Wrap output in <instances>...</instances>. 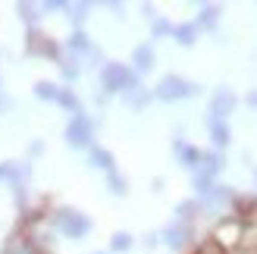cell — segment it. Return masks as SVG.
Masks as SVG:
<instances>
[{
  "instance_id": "obj_1",
  "label": "cell",
  "mask_w": 257,
  "mask_h": 254,
  "mask_svg": "<svg viewBox=\"0 0 257 254\" xmlns=\"http://www.w3.org/2000/svg\"><path fill=\"white\" fill-rule=\"evenodd\" d=\"M66 135H69V142H72V145H85V142H88V135H91V125H88L85 116H75Z\"/></svg>"
},
{
  "instance_id": "obj_2",
  "label": "cell",
  "mask_w": 257,
  "mask_h": 254,
  "mask_svg": "<svg viewBox=\"0 0 257 254\" xmlns=\"http://www.w3.org/2000/svg\"><path fill=\"white\" fill-rule=\"evenodd\" d=\"M191 91V85L182 82V79H163L160 82V94L163 97H179V94H188Z\"/></svg>"
},
{
  "instance_id": "obj_3",
  "label": "cell",
  "mask_w": 257,
  "mask_h": 254,
  "mask_svg": "<svg viewBox=\"0 0 257 254\" xmlns=\"http://www.w3.org/2000/svg\"><path fill=\"white\" fill-rule=\"evenodd\" d=\"M60 223H63V229H66L69 235H82V232L88 229V220H82V217H75L72 210H66V213H63V217H60Z\"/></svg>"
},
{
  "instance_id": "obj_4",
  "label": "cell",
  "mask_w": 257,
  "mask_h": 254,
  "mask_svg": "<svg viewBox=\"0 0 257 254\" xmlns=\"http://www.w3.org/2000/svg\"><path fill=\"white\" fill-rule=\"evenodd\" d=\"M104 79H107L110 88H116V85H128V82H132V75H128L122 66H110V69L104 72Z\"/></svg>"
},
{
  "instance_id": "obj_5",
  "label": "cell",
  "mask_w": 257,
  "mask_h": 254,
  "mask_svg": "<svg viewBox=\"0 0 257 254\" xmlns=\"http://www.w3.org/2000/svg\"><path fill=\"white\" fill-rule=\"evenodd\" d=\"M229 107H232V94H220V97H216V113H226Z\"/></svg>"
},
{
  "instance_id": "obj_6",
  "label": "cell",
  "mask_w": 257,
  "mask_h": 254,
  "mask_svg": "<svg viewBox=\"0 0 257 254\" xmlns=\"http://www.w3.org/2000/svg\"><path fill=\"white\" fill-rule=\"evenodd\" d=\"M35 91L41 94V97H57V91H54V85H47V82H41V85L35 88Z\"/></svg>"
},
{
  "instance_id": "obj_7",
  "label": "cell",
  "mask_w": 257,
  "mask_h": 254,
  "mask_svg": "<svg viewBox=\"0 0 257 254\" xmlns=\"http://www.w3.org/2000/svg\"><path fill=\"white\" fill-rule=\"evenodd\" d=\"M94 157H97V163H100V167H113V160H110V154H107V151H94Z\"/></svg>"
},
{
  "instance_id": "obj_8",
  "label": "cell",
  "mask_w": 257,
  "mask_h": 254,
  "mask_svg": "<svg viewBox=\"0 0 257 254\" xmlns=\"http://www.w3.org/2000/svg\"><path fill=\"white\" fill-rule=\"evenodd\" d=\"M116 248H128V235H116V242H113Z\"/></svg>"
},
{
  "instance_id": "obj_9",
  "label": "cell",
  "mask_w": 257,
  "mask_h": 254,
  "mask_svg": "<svg viewBox=\"0 0 257 254\" xmlns=\"http://www.w3.org/2000/svg\"><path fill=\"white\" fill-rule=\"evenodd\" d=\"M251 100H254V104H257V94H254V97H251Z\"/></svg>"
},
{
  "instance_id": "obj_10",
  "label": "cell",
  "mask_w": 257,
  "mask_h": 254,
  "mask_svg": "<svg viewBox=\"0 0 257 254\" xmlns=\"http://www.w3.org/2000/svg\"><path fill=\"white\" fill-rule=\"evenodd\" d=\"M0 107H4V100H0Z\"/></svg>"
}]
</instances>
